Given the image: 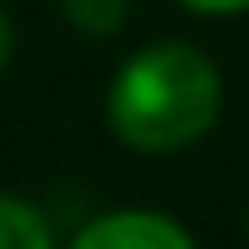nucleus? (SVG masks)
<instances>
[{
	"instance_id": "7ed1b4c3",
	"label": "nucleus",
	"mask_w": 249,
	"mask_h": 249,
	"mask_svg": "<svg viewBox=\"0 0 249 249\" xmlns=\"http://www.w3.org/2000/svg\"><path fill=\"white\" fill-rule=\"evenodd\" d=\"M0 249H54V228L33 200L0 195Z\"/></svg>"
},
{
	"instance_id": "f257e3e1",
	"label": "nucleus",
	"mask_w": 249,
	"mask_h": 249,
	"mask_svg": "<svg viewBox=\"0 0 249 249\" xmlns=\"http://www.w3.org/2000/svg\"><path fill=\"white\" fill-rule=\"evenodd\" d=\"M222 76L195 44H152L108 87V124L136 152H184L212 130Z\"/></svg>"
},
{
	"instance_id": "423d86ee",
	"label": "nucleus",
	"mask_w": 249,
	"mask_h": 249,
	"mask_svg": "<svg viewBox=\"0 0 249 249\" xmlns=\"http://www.w3.org/2000/svg\"><path fill=\"white\" fill-rule=\"evenodd\" d=\"M6 60H11V22H6V11H0V71H6Z\"/></svg>"
},
{
	"instance_id": "f03ea898",
	"label": "nucleus",
	"mask_w": 249,
	"mask_h": 249,
	"mask_svg": "<svg viewBox=\"0 0 249 249\" xmlns=\"http://www.w3.org/2000/svg\"><path fill=\"white\" fill-rule=\"evenodd\" d=\"M71 249H195V238L162 212H108L81 228Z\"/></svg>"
},
{
	"instance_id": "39448f33",
	"label": "nucleus",
	"mask_w": 249,
	"mask_h": 249,
	"mask_svg": "<svg viewBox=\"0 0 249 249\" xmlns=\"http://www.w3.org/2000/svg\"><path fill=\"white\" fill-rule=\"evenodd\" d=\"M190 11H206V17H233V11H249V0H179Z\"/></svg>"
},
{
	"instance_id": "20e7f679",
	"label": "nucleus",
	"mask_w": 249,
	"mask_h": 249,
	"mask_svg": "<svg viewBox=\"0 0 249 249\" xmlns=\"http://www.w3.org/2000/svg\"><path fill=\"white\" fill-rule=\"evenodd\" d=\"M124 11H130V0H65V17L81 27V33H114L124 22Z\"/></svg>"
}]
</instances>
